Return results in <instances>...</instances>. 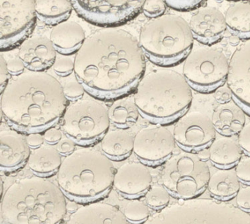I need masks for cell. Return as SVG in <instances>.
<instances>
[{"label": "cell", "instance_id": "9c48e42d", "mask_svg": "<svg viewBox=\"0 0 250 224\" xmlns=\"http://www.w3.org/2000/svg\"><path fill=\"white\" fill-rule=\"evenodd\" d=\"M229 67V61L222 51L204 45L188 53L184 60L183 75L191 88L208 93L227 82Z\"/></svg>", "mask_w": 250, "mask_h": 224}, {"label": "cell", "instance_id": "d6986e66", "mask_svg": "<svg viewBox=\"0 0 250 224\" xmlns=\"http://www.w3.org/2000/svg\"><path fill=\"white\" fill-rule=\"evenodd\" d=\"M65 224H130V221L118 206L94 202L76 209Z\"/></svg>", "mask_w": 250, "mask_h": 224}, {"label": "cell", "instance_id": "f546056e", "mask_svg": "<svg viewBox=\"0 0 250 224\" xmlns=\"http://www.w3.org/2000/svg\"><path fill=\"white\" fill-rule=\"evenodd\" d=\"M124 214L130 222H144L149 218L150 209L146 202L141 200L131 201L125 206Z\"/></svg>", "mask_w": 250, "mask_h": 224}, {"label": "cell", "instance_id": "4dcf8cb0", "mask_svg": "<svg viewBox=\"0 0 250 224\" xmlns=\"http://www.w3.org/2000/svg\"><path fill=\"white\" fill-rule=\"evenodd\" d=\"M63 92L68 101H76L81 100L84 95V88L77 79L69 81L65 83Z\"/></svg>", "mask_w": 250, "mask_h": 224}, {"label": "cell", "instance_id": "4fadbf2b", "mask_svg": "<svg viewBox=\"0 0 250 224\" xmlns=\"http://www.w3.org/2000/svg\"><path fill=\"white\" fill-rule=\"evenodd\" d=\"M176 142L173 133L162 125H150L134 136V152L143 163L159 164L172 155Z\"/></svg>", "mask_w": 250, "mask_h": 224}, {"label": "cell", "instance_id": "8d00e7d4", "mask_svg": "<svg viewBox=\"0 0 250 224\" xmlns=\"http://www.w3.org/2000/svg\"><path fill=\"white\" fill-rule=\"evenodd\" d=\"M11 79V74L8 71L7 61L4 58L3 55H0V89L1 93L5 90V87L8 86Z\"/></svg>", "mask_w": 250, "mask_h": 224}, {"label": "cell", "instance_id": "e0dca14e", "mask_svg": "<svg viewBox=\"0 0 250 224\" xmlns=\"http://www.w3.org/2000/svg\"><path fill=\"white\" fill-rule=\"evenodd\" d=\"M19 57L30 71L44 72L53 66L57 51L49 38L31 37L20 45Z\"/></svg>", "mask_w": 250, "mask_h": 224}, {"label": "cell", "instance_id": "277c9868", "mask_svg": "<svg viewBox=\"0 0 250 224\" xmlns=\"http://www.w3.org/2000/svg\"><path fill=\"white\" fill-rule=\"evenodd\" d=\"M192 98L191 86L184 75L169 69L145 75L134 96L140 114L155 124L176 122L187 113Z\"/></svg>", "mask_w": 250, "mask_h": 224}, {"label": "cell", "instance_id": "74e56055", "mask_svg": "<svg viewBox=\"0 0 250 224\" xmlns=\"http://www.w3.org/2000/svg\"><path fill=\"white\" fill-rule=\"evenodd\" d=\"M56 147L61 155L66 157L76 150V142L70 138H63L60 141Z\"/></svg>", "mask_w": 250, "mask_h": 224}, {"label": "cell", "instance_id": "52a82bcc", "mask_svg": "<svg viewBox=\"0 0 250 224\" xmlns=\"http://www.w3.org/2000/svg\"><path fill=\"white\" fill-rule=\"evenodd\" d=\"M161 177L163 185L172 194L191 199L208 187L210 172L207 163L195 152L184 150L165 162Z\"/></svg>", "mask_w": 250, "mask_h": 224}, {"label": "cell", "instance_id": "5bb4252c", "mask_svg": "<svg viewBox=\"0 0 250 224\" xmlns=\"http://www.w3.org/2000/svg\"><path fill=\"white\" fill-rule=\"evenodd\" d=\"M227 84L234 101L250 115V39L232 54Z\"/></svg>", "mask_w": 250, "mask_h": 224}, {"label": "cell", "instance_id": "8992f818", "mask_svg": "<svg viewBox=\"0 0 250 224\" xmlns=\"http://www.w3.org/2000/svg\"><path fill=\"white\" fill-rule=\"evenodd\" d=\"M194 39L187 20L167 13L146 22L140 29L139 42L150 61L171 66L185 60L192 49Z\"/></svg>", "mask_w": 250, "mask_h": 224}, {"label": "cell", "instance_id": "b9f144b4", "mask_svg": "<svg viewBox=\"0 0 250 224\" xmlns=\"http://www.w3.org/2000/svg\"><path fill=\"white\" fill-rule=\"evenodd\" d=\"M26 139L30 148L34 149L43 146V141H44L43 136H42L40 133H30L27 135Z\"/></svg>", "mask_w": 250, "mask_h": 224}, {"label": "cell", "instance_id": "7a4b0ae2", "mask_svg": "<svg viewBox=\"0 0 250 224\" xmlns=\"http://www.w3.org/2000/svg\"><path fill=\"white\" fill-rule=\"evenodd\" d=\"M68 101L61 82L46 72H24L1 93V110L11 129L43 133L62 120Z\"/></svg>", "mask_w": 250, "mask_h": 224}, {"label": "cell", "instance_id": "603a6c76", "mask_svg": "<svg viewBox=\"0 0 250 224\" xmlns=\"http://www.w3.org/2000/svg\"><path fill=\"white\" fill-rule=\"evenodd\" d=\"M209 159L216 166L228 168L236 165L242 158L243 150L230 136L215 139L208 146Z\"/></svg>", "mask_w": 250, "mask_h": 224}, {"label": "cell", "instance_id": "7402d4cb", "mask_svg": "<svg viewBox=\"0 0 250 224\" xmlns=\"http://www.w3.org/2000/svg\"><path fill=\"white\" fill-rule=\"evenodd\" d=\"M134 136L124 129L109 130L101 141L102 152L111 160H122L134 151Z\"/></svg>", "mask_w": 250, "mask_h": 224}, {"label": "cell", "instance_id": "836d02e7", "mask_svg": "<svg viewBox=\"0 0 250 224\" xmlns=\"http://www.w3.org/2000/svg\"><path fill=\"white\" fill-rule=\"evenodd\" d=\"M235 171L241 181L250 184V156L241 158L236 164Z\"/></svg>", "mask_w": 250, "mask_h": 224}, {"label": "cell", "instance_id": "60d3db41", "mask_svg": "<svg viewBox=\"0 0 250 224\" xmlns=\"http://www.w3.org/2000/svg\"><path fill=\"white\" fill-rule=\"evenodd\" d=\"M62 133L61 130L55 127H51L44 132L43 138L49 145L58 144L60 141L62 139Z\"/></svg>", "mask_w": 250, "mask_h": 224}, {"label": "cell", "instance_id": "8fae6325", "mask_svg": "<svg viewBox=\"0 0 250 224\" xmlns=\"http://www.w3.org/2000/svg\"><path fill=\"white\" fill-rule=\"evenodd\" d=\"M74 10L92 24L116 26L137 17L142 11L143 0H71Z\"/></svg>", "mask_w": 250, "mask_h": 224}, {"label": "cell", "instance_id": "ba28073f", "mask_svg": "<svg viewBox=\"0 0 250 224\" xmlns=\"http://www.w3.org/2000/svg\"><path fill=\"white\" fill-rule=\"evenodd\" d=\"M108 108L99 101L81 99L68 105L62 119V131L82 146L102 141L110 126Z\"/></svg>", "mask_w": 250, "mask_h": 224}, {"label": "cell", "instance_id": "ffe728a7", "mask_svg": "<svg viewBox=\"0 0 250 224\" xmlns=\"http://www.w3.org/2000/svg\"><path fill=\"white\" fill-rule=\"evenodd\" d=\"M86 38L83 26L77 22L70 20L54 26L49 37L57 52L62 55L77 53Z\"/></svg>", "mask_w": 250, "mask_h": 224}, {"label": "cell", "instance_id": "9a60e30c", "mask_svg": "<svg viewBox=\"0 0 250 224\" xmlns=\"http://www.w3.org/2000/svg\"><path fill=\"white\" fill-rule=\"evenodd\" d=\"M188 23L194 38L208 45L220 41L228 28L225 14L211 6L200 7L191 16Z\"/></svg>", "mask_w": 250, "mask_h": 224}, {"label": "cell", "instance_id": "d590c367", "mask_svg": "<svg viewBox=\"0 0 250 224\" xmlns=\"http://www.w3.org/2000/svg\"><path fill=\"white\" fill-rule=\"evenodd\" d=\"M236 203L240 208L250 211V184L241 187L236 194Z\"/></svg>", "mask_w": 250, "mask_h": 224}, {"label": "cell", "instance_id": "44dd1931", "mask_svg": "<svg viewBox=\"0 0 250 224\" xmlns=\"http://www.w3.org/2000/svg\"><path fill=\"white\" fill-rule=\"evenodd\" d=\"M211 120L216 131L223 136H231L238 134L245 125L246 116L242 108L231 100L213 110Z\"/></svg>", "mask_w": 250, "mask_h": 224}, {"label": "cell", "instance_id": "d6a6232c", "mask_svg": "<svg viewBox=\"0 0 250 224\" xmlns=\"http://www.w3.org/2000/svg\"><path fill=\"white\" fill-rule=\"evenodd\" d=\"M167 5L165 1H145L143 6V12L147 17L150 19L162 16L166 10Z\"/></svg>", "mask_w": 250, "mask_h": 224}, {"label": "cell", "instance_id": "e575fe53", "mask_svg": "<svg viewBox=\"0 0 250 224\" xmlns=\"http://www.w3.org/2000/svg\"><path fill=\"white\" fill-rule=\"evenodd\" d=\"M238 143L243 152L250 156V122L246 124L238 133Z\"/></svg>", "mask_w": 250, "mask_h": 224}, {"label": "cell", "instance_id": "ab89813d", "mask_svg": "<svg viewBox=\"0 0 250 224\" xmlns=\"http://www.w3.org/2000/svg\"><path fill=\"white\" fill-rule=\"evenodd\" d=\"M167 5L176 10H190L200 7L203 4V1H165Z\"/></svg>", "mask_w": 250, "mask_h": 224}, {"label": "cell", "instance_id": "7c38bea8", "mask_svg": "<svg viewBox=\"0 0 250 224\" xmlns=\"http://www.w3.org/2000/svg\"><path fill=\"white\" fill-rule=\"evenodd\" d=\"M216 134L211 119L198 111L186 113L174 126L175 142L184 150L188 152L206 149L216 139Z\"/></svg>", "mask_w": 250, "mask_h": 224}, {"label": "cell", "instance_id": "1f68e13d", "mask_svg": "<svg viewBox=\"0 0 250 224\" xmlns=\"http://www.w3.org/2000/svg\"><path fill=\"white\" fill-rule=\"evenodd\" d=\"M74 60L67 57H57L53 64L55 73L61 77L69 76L74 72Z\"/></svg>", "mask_w": 250, "mask_h": 224}, {"label": "cell", "instance_id": "ac0fdd59", "mask_svg": "<svg viewBox=\"0 0 250 224\" xmlns=\"http://www.w3.org/2000/svg\"><path fill=\"white\" fill-rule=\"evenodd\" d=\"M30 146L23 133L14 130L0 132V167L3 170L17 169L28 162Z\"/></svg>", "mask_w": 250, "mask_h": 224}, {"label": "cell", "instance_id": "f35d334b", "mask_svg": "<svg viewBox=\"0 0 250 224\" xmlns=\"http://www.w3.org/2000/svg\"><path fill=\"white\" fill-rule=\"evenodd\" d=\"M8 71L10 74L12 76H20L24 73L26 67L24 62L20 57H15V58L11 59L9 61H7Z\"/></svg>", "mask_w": 250, "mask_h": 224}, {"label": "cell", "instance_id": "6da1fadb", "mask_svg": "<svg viewBox=\"0 0 250 224\" xmlns=\"http://www.w3.org/2000/svg\"><path fill=\"white\" fill-rule=\"evenodd\" d=\"M76 79L89 95L116 101L135 92L146 69L139 40L123 29H98L74 57Z\"/></svg>", "mask_w": 250, "mask_h": 224}, {"label": "cell", "instance_id": "2e32d148", "mask_svg": "<svg viewBox=\"0 0 250 224\" xmlns=\"http://www.w3.org/2000/svg\"><path fill=\"white\" fill-rule=\"evenodd\" d=\"M151 172L141 162L126 163L116 170L113 184L124 196L137 197L146 193L151 187Z\"/></svg>", "mask_w": 250, "mask_h": 224}, {"label": "cell", "instance_id": "3957f363", "mask_svg": "<svg viewBox=\"0 0 250 224\" xmlns=\"http://www.w3.org/2000/svg\"><path fill=\"white\" fill-rule=\"evenodd\" d=\"M67 201L59 184L42 176L13 183L2 196L1 215L6 224H61Z\"/></svg>", "mask_w": 250, "mask_h": 224}, {"label": "cell", "instance_id": "5b68a950", "mask_svg": "<svg viewBox=\"0 0 250 224\" xmlns=\"http://www.w3.org/2000/svg\"><path fill=\"white\" fill-rule=\"evenodd\" d=\"M115 171L112 160L104 153L93 148H80L62 160L58 184L71 197L96 199L111 188Z\"/></svg>", "mask_w": 250, "mask_h": 224}, {"label": "cell", "instance_id": "d4e9b609", "mask_svg": "<svg viewBox=\"0 0 250 224\" xmlns=\"http://www.w3.org/2000/svg\"><path fill=\"white\" fill-rule=\"evenodd\" d=\"M227 26L238 38L250 39V1L231 4L225 13Z\"/></svg>", "mask_w": 250, "mask_h": 224}, {"label": "cell", "instance_id": "f1b7e54d", "mask_svg": "<svg viewBox=\"0 0 250 224\" xmlns=\"http://www.w3.org/2000/svg\"><path fill=\"white\" fill-rule=\"evenodd\" d=\"M170 192L161 184L151 186L146 193V202L150 207L161 209L165 207L170 201Z\"/></svg>", "mask_w": 250, "mask_h": 224}, {"label": "cell", "instance_id": "4316f807", "mask_svg": "<svg viewBox=\"0 0 250 224\" xmlns=\"http://www.w3.org/2000/svg\"><path fill=\"white\" fill-rule=\"evenodd\" d=\"M38 18L48 25H56L65 21L71 16L74 7L69 0L36 1Z\"/></svg>", "mask_w": 250, "mask_h": 224}, {"label": "cell", "instance_id": "484cf974", "mask_svg": "<svg viewBox=\"0 0 250 224\" xmlns=\"http://www.w3.org/2000/svg\"><path fill=\"white\" fill-rule=\"evenodd\" d=\"M207 187L215 197L227 199L236 196L241 184L235 171L222 168L210 175Z\"/></svg>", "mask_w": 250, "mask_h": 224}, {"label": "cell", "instance_id": "30bf717a", "mask_svg": "<svg viewBox=\"0 0 250 224\" xmlns=\"http://www.w3.org/2000/svg\"><path fill=\"white\" fill-rule=\"evenodd\" d=\"M37 18L34 0H0L1 51L21 45L34 30Z\"/></svg>", "mask_w": 250, "mask_h": 224}, {"label": "cell", "instance_id": "cb8c5ba5", "mask_svg": "<svg viewBox=\"0 0 250 224\" xmlns=\"http://www.w3.org/2000/svg\"><path fill=\"white\" fill-rule=\"evenodd\" d=\"M62 163V155L57 147L43 145L32 151L27 163L30 169L38 175L46 176L58 171Z\"/></svg>", "mask_w": 250, "mask_h": 224}, {"label": "cell", "instance_id": "83f0119b", "mask_svg": "<svg viewBox=\"0 0 250 224\" xmlns=\"http://www.w3.org/2000/svg\"><path fill=\"white\" fill-rule=\"evenodd\" d=\"M109 120L119 129L130 128L138 120L140 111L134 100L118 99L108 109Z\"/></svg>", "mask_w": 250, "mask_h": 224}]
</instances>
